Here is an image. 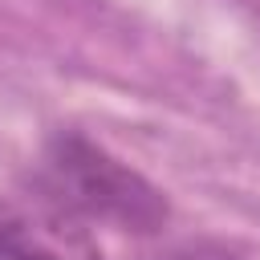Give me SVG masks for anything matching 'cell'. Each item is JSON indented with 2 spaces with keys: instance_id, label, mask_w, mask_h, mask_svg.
I'll use <instances>...</instances> for the list:
<instances>
[{
  "instance_id": "obj_1",
  "label": "cell",
  "mask_w": 260,
  "mask_h": 260,
  "mask_svg": "<svg viewBox=\"0 0 260 260\" xmlns=\"http://www.w3.org/2000/svg\"><path fill=\"white\" fill-rule=\"evenodd\" d=\"M32 191L81 223H110L130 236H158L171 223L167 191L85 130H53L45 138Z\"/></svg>"
},
{
  "instance_id": "obj_2",
  "label": "cell",
  "mask_w": 260,
  "mask_h": 260,
  "mask_svg": "<svg viewBox=\"0 0 260 260\" xmlns=\"http://www.w3.org/2000/svg\"><path fill=\"white\" fill-rule=\"evenodd\" d=\"M0 260H102L89 228L57 203L0 199Z\"/></svg>"
},
{
  "instance_id": "obj_3",
  "label": "cell",
  "mask_w": 260,
  "mask_h": 260,
  "mask_svg": "<svg viewBox=\"0 0 260 260\" xmlns=\"http://www.w3.org/2000/svg\"><path fill=\"white\" fill-rule=\"evenodd\" d=\"M150 260H248L240 248L223 244V240H211V236H195V240H179L171 248H162L158 256Z\"/></svg>"
}]
</instances>
